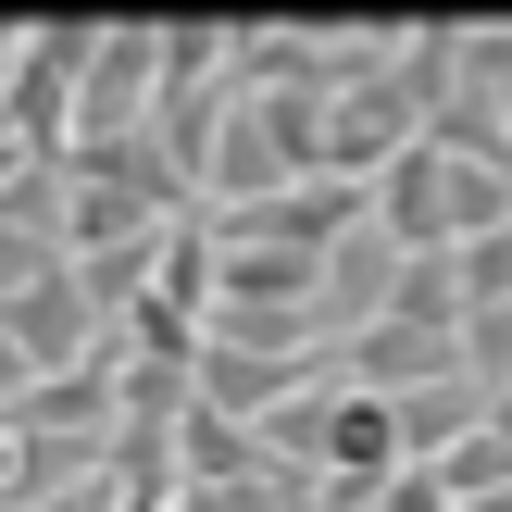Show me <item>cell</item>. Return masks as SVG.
<instances>
[{"mask_svg": "<svg viewBox=\"0 0 512 512\" xmlns=\"http://www.w3.org/2000/svg\"><path fill=\"white\" fill-rule=\"evenodd\" d=\"M50 263H63V163H13V188H0V300L38 288Z\"/></svg>", "mask_w": 512, "mask_h": 512, "instance_id": "3957f363", "label": "cell"}, {"mask_svg": "<svg viewBox=\"0 0 512 512\" xmlns=\"http://www.w3.org/2000/svg\"><path fill=\"white\" fill-rule=\"evenodd\" d=\"M300 388H338V350H200L188 363V413H213V425H263L275 400H300Z\"/></svg>", "mask_w": 512, "mask_h": 512, "instance_id": "6da1fadb", "label": "cell"}, {"mask_svg": "<svg viewBox=\"0 0 512 512\" xmlns=\"http://www.w3.org/2000/svg\"><path fill=\"white\" fill-rule=\"evenodd\" d=\"M13 163H25V150H13V125H0V188H13Z\"/></svg>", "mask_w": 512, "mask_h": 512, "instance_id": "ba28073f", "label": "cell"}, {"mask_svg": "<svg viewBox=\"0 0 512 512\" xmlns=\"http://www.w3.org/2000/svg\"><path fill=\"white\" fill-rule=\"evenodd\" d=\"M150 113V25H88V63H75V125H63V163L100 138H138Z\"/></svg>", "mask_w": 512, "mask_h": 512, "instance_id": "7a4b0ae2", "label": "cell"}, {"mask_svg": "<svg viewBox=\"0 0 512 512\" xmlns=\"http://www.w3.org/2000/svg\"><path fill=\"white\" fill-rule=\"evenodd\" d=\"M463 512H512V488H500V500H463Z\"/></svg>", "mask_w": 512, "mask_h": 512, "instance_id": "9c48e42d", "label": "cell"}, {"mask_svg": "<svg viewBox=\"0 0 512 512\" xmlns=\"http://www.w3.org/2000/svg\"><path fill=\"white\" fill-rule=\"evenodd\" d=\"M488 438H512V388H488Z\"/></svg>", "mask_w": 512, "mask_h": 512, "instance_id": "52a82bcc", "label": "cell"}, {"mask_svg": "<svg viewBox=\"0 0 512 512\" xmlns=\"http://www.w3.org/2000/svg\"><path fill=\"white\" fill-rule=\"evenodd\" d=\"M13 438H113V363H75V375H38L13 400Z\"/></svg>", "mask_w": 512, "mask_h": 512, "instance_id": "5b68a950", "label": "cell"}, {"mask_svg": "<svg viewBox=\"0 0 512 512\" xmlns=\"http://www.w3.org/2000/svg\"><path fill=\"white\" fill-rule=\"evenodd\" d=\"M450 288H463V313H488V300H512V213L488 225V238L450 250Z\"/></svg>", "mask_w": 512, "mask_h": 512, "instance_id": "8992f818", "label": "cell"}, {"mask_svg": "<svg viewBox=\"0 0 512 512\" xmlns=\"http://www.w3.org/2000/svg\"><path fill=\"white\" fill-rule=\"evenodd\" d=\"M475 425H488V388L475 375H425V388H388V438H400V463H438V450H463Z\"/></svg>", "mask_w": 512, "mask_h": 512, "instance_id": "277c9868", "label": "cell"}]
</instances>
